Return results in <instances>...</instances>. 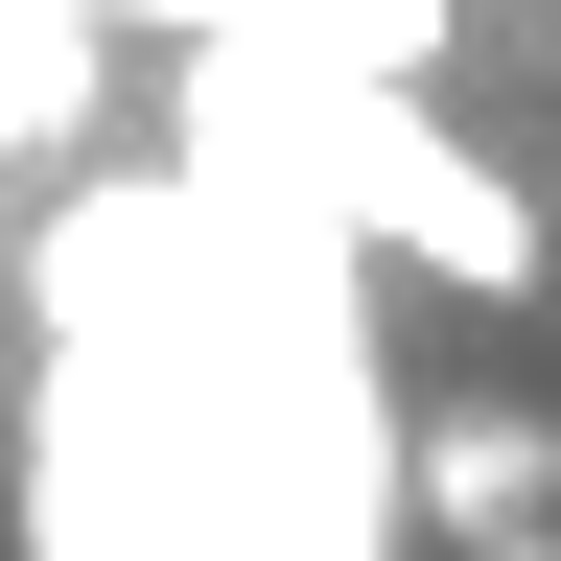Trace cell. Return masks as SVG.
Returning <instances> with one entry per match:
<instances>
[{
	"label": "cell",
	"mask_w": 561,
	"mask_h": 561,
	"mask_svg": "<svg viewBox=\"0 0 561 561\" xmlns=\"http://www.w3.org/2000/svg\"><path fill=\"white\" fill-rule=\"evenodd\" d=\"M187 164L257 187L280 234H328V257L445 280V305H538V187H491L421 70H328L280 24H187Z\"/></svg>",
	"instance_id": "cell-1"
},
{
	"label": "cell",
	"mask_w": 561,
	"mask_h": 561,
	"mask_svg": "<svg viewBox=\"0 0 561 561\" xmlns=\"http://www.w3.org/2000/svg\"><path fill=\"white\" fill-rule=\"evenodd\" d=\"M398 515L421 538H538L561 515V421L538 398H421L398 421Z\"/></svg>",
	"instance_id": "cell-2"
},
{
	"label": "cell",
	"mask_w": 561,
	"mask_h": 561,
	"mask_svg": "<svg viewBox=\"0 0 561 561\" xmlns=\"http://www.w3.org/2000/svg\"><path fill=\"white\" fill-rule=\"evenodd\" d=\"M234 24L328 47V70H445V47H468V0H234Z\"/></svg>",
	"instance_id": "cell-3"
}]
</instances>
